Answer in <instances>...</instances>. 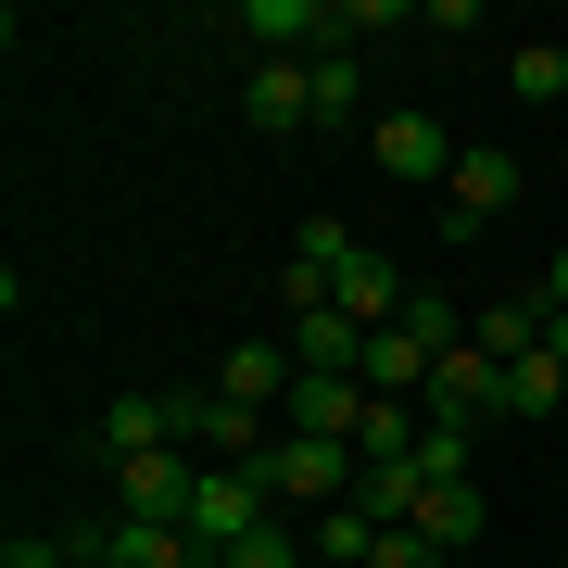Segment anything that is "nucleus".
<instances>
[{"label":"nucleus","instance_id":"f257e3e1","mask_svg":"<svg viewBox=\"0 0 568 568\" xmlns=\"http://www.w3.org/2000/svg\"><path fill=\"white\" fill-rule=\"evenodd\" d=\"M354 467H366L354 443H304V429H278V455H265L253 480L278 493V518H291V506H316V518H328V506H354Z\"/></svg>","mask_w":568,"mask_h":568},{"label":"nucleus","instance_id":"f03ea898","mask_svg":"<svg viewBox=\"0 0 568 568\" xmlns=\"http://www.w3.org/2000/svg\"><path fill=\"white\" fill-rule=\"evenodd\" d=\"M265 518H278V493H265L253 467H215V455H203V480H190V518H178L190 544H203V556H227V544H253Z\"/></svg>","mask_w":568,"mask_h":568},{"label":"nucleus","instance_id":"7ed1b4c3","mask_svg":"<svg viewBox=\"0 0 568 568\" xmlns=\"http://www.w3.org/2000/svg\"><path fill=\"white\" fill-rule=\"evenodd\" d=\"M518 190H530V164H518L506 140H467V152H455V178H443V215H455V241H480V227L506 215Z\"/></svg>","mask_w":568,"mask_h":568},{"label":"nucleus","instance_id":"20e7f679","mask_svg":"<svg viewBox=\"0 0 568 568\" xmlns=\"http://www.w3.org/2000/svg\"><path fill=\"white\" fill-rule=\"evenodd\" d=\"M63 544H77V556H102V568H215L178 518H114V530H63Z\"/></svg>","mask_w":568,"mask_h":568},{"label":"nucleus","instance_id":"39448f33","mask_svg":"<svg viewBox=\"0 0 568 568\" xmlns=\"http://www.w3.org/2000/svg\"><path fill=\"white\" fill-rule=\"evenodd\" d=\"M366 152H379V178H405V190H429V178H455V126H429V114H379L366 126Z\"/></svg>","mask_w":568,"mask_h":568},{"label":"nucleus","instance_id":"423d86ee","mask_svg":"<svg viewBox=\"0 0 568 568\" xmlns=\"http://www.w3.org/2000/svg\"><path fill=\"white\" fill-rule=\"evenodd\" d=\"M241 114H253V140H304V126H316V51L304 63H253Z\"/></svg>","mask_w":568,"mask_h":568},{"label":"nucleus","instance_id":"0eeeda50","mask_svg":"<svg viewBox=\"0 0 568 568\" xmlns=\"http://www.w3.org/2000/svg\"><path fill=\"white\" fill-rule=\"evenodd\" d=\"M328 304H342L354 328H392V316L417 304V278H405V265H392L379 241H354V253H342V291H328Z\"/></svg>","mask_w":568,"mask_h":568},{"label":"nucleus","instance_id":"6e6552de","mask_svg":"<svg viewBox=\"0 0 568 568\" xmlns=\"http://www.w3.org/2000/svg\"><path fill=\"white\" fill-rule=\"evenodd\" d=\"M114 480H126V518H190L203 455H190V443H164V455H114Z\"/></svg>","mask_w":568,"mask_h":568},{"label":"nucleus","instance_id":"1a4fd4ad","mask_svg":"<svg viewBox=\"0 0 568 568\" xmlns=\"http://www.w3.org/2000/svg\"><path fill=\"white\" fill-rule=\"evenodd\" d=\"M278 429H304V443H354V429H366V379H291Z\"/></svg>","mask_w":568,"mask_h":568},{"label":"nucleus","instance_id":"9d476101","mask_svg":"<svg viewBox=\"0 0 568 568\" xmlns=\"http://www.w3.org/2000/svg\"><path fill=\"white\" fill-rule=\"evenodd\" d=\"M291 379H304V366H291V342H227V366H215L227 405H265V417L291 405Z\"/></svg>","mask_w":568,"mask_h":568},{"label":"nucleus","instance_id":"9b49d317","mask_svg":"<svg viewBox=\"0 0 568 568\" xmlns=\"http://www.w3.org/2000/svg\"><path fill=\"white\" fill-rule=\"evenodd\" d=\"M506 417H518V429H544V417H568V366H556V342H530V354L506 366Z\"/></svg>","mask_w":568,"mask_h":568},{"label":"nucleus","instance_id":"f8f14e48","mask_svg":"<svg viewBox=\"0 0 568 568\" xmlns=\"http://www.w3.org/2000/svg\"><path fill=\"white\" fill-rule=\"evenodd\" d=\"M480 518H493V506H480V480H417V530H429L443 556H455V544H480Z\"/></svg>","mask_w":568,"mask_h":568},{"label":"nucleus","instance_id":"ddd939ff","mask_svg":"<svg viewBox=\"0 0 568 568\" xmlns=\"http://www.w3.org/2000/svg\"><path fill=\"white\" fill-rule=\"evenodd\" d=\"M354 518H379V530H405V518H417V467H392V455H366V467H354Z\"/></svg>","mask_w":568,"mask_h":568},{"label":"nucleus","instance_id":"4468645a","mask_svg":"<svg viewBox=\"0 0 568 568\" xmlns=\"http://www.w3.org/2000/svg\"><path fill=\"white\" fill-rule=\"evenodd\" d=\"M354 114H366V63L328 39V51H316V126H354Z\"/></svg>","mask_w":568,"mask_h":568},{"label":"nucleus","instance_id":"2eb2a0df","mask_svg":"<svg viewBox=\"0 0 568 568\" xmlns=\"http://www.w3.org/2000/svg\"><path fill=\"white\" fill-rule=\"evenodd\" d=\"M304 544H316V568H366V556H379V518H354V506H328V518L304 530Z\"/></svg>","mask_w":568,"mask_h":568},{"label":"nucleus","instance_id":"dca6fc26","mask_svg":"<svg viewBox=\"0 0 568 568\" xmlns=\"http://www.w3.org/2000/svg\"><path fill=\"white\" fill-rule=\"evenodd\" d=\"M467 342H480V354H530V342H544V304H493V316H467Z\"/></svg>","mask_w":568,"mask_h":568},{"label":"nucleus","instance_id":"f3484780","mask_svg":"<svg viewBox=\"0 0 568 568\" xmlns=\"http://www.w3.org/2000/svg\"><path fill=\"white\" fill-rule=\"evenodd\" d=\"M506 89H518V102H568V39H530L506 63Z\"/></svg>","mask_w":568,"mask_h":568},{"label":"nucleus","instance_id":"a211bd4d","mask_svg":"<svg viewBox=\"0 0 568 568\" xmlns=\"http://www.w3.org/2000/svg\"><path fill=\"white\" fill-rule=\"evenodd\" d=\"M215 568H316V544H304V530H291V518H265L253 544H227Z\"/></svg>","mask_w":568,"mask_h":568},{"label":"nucleus","instance_id":"6ab92c4d","mask_svg":"<svg viewBox=\"0 0 568 568\" xmlns=\"http://www.w3.org/2000/svg\"><path fill=\"white\" fill-rule=\"evenodd\" d=\"M328 26H342V51H354V39H392V26H405V0H328Z\"/></svg>","mask_w":568,"mask_h":568},{"label":"nucleus","instance_id":"aec40b11","mask_svg":"<svg viewBox=\"0 0 568 568\" xmlns=\"http://www.w3.org/2000/svg\"><path fill=\"white\" fill-rule=\"evenodd\" d=\"M366 568H443V544H429V530L405 518V530H379V556H366Z\"/></svg>","mask_w":568,"mask_h":568},{"label":"nucleus","instance_id":"412c9836","mask_svg":"<svg viewBox=\"0 0 568 568\" xmlns=\"http://www.w3.org/2000/svg\"><path fill=\"white\" fill-rule=\"evenodd\" d=\"M0 568H77V544H0Z\"/></svg>","mask_w":568,"mask_h":568},{"label":"nucleus","instance_id":"4be33fe9","mask_svg":"<svg viewBox=\"0 0 568 568\" xmlns=\"http://www.w3.org/2000/svg\"><path fill=\"white\" fill-rule=\"evenodd\" d=\"M544 342H556V366H568V316H544Z\"/></svg>","mask_w":568,"mask_h":568},{"label":"nucleus","instance_id":"5701e85b","mask_svg":"<svg viewBox=\"0 0 568 568\" xmlns=\"http://www.w3.org/2000/svg\"><path fill=\"white\" fill-rule=\"evenodd\" d=\"M556 530H568V518H556Z\"/></svg>","mask_w":568,"mask_h":568}]
</instances>
